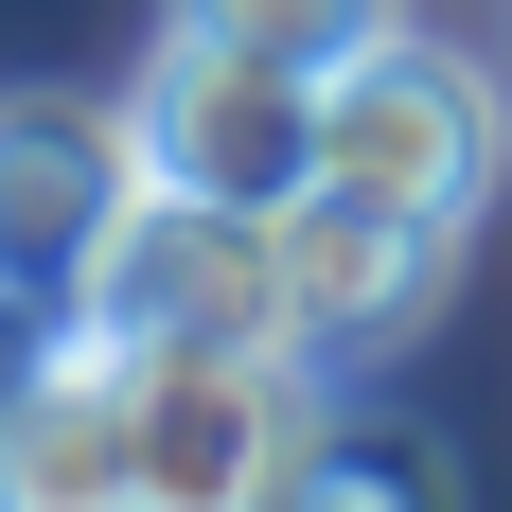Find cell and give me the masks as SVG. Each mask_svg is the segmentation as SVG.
<instances>
[{
  "label": "cell",
  "mask_w": 512,
  "mask_h": 512,
  "mask_svg": "<svg viewBox=\"0 0 512 512\" xmlns=\"http://www.w3.org/2000/svg\"><path fill=\"white\" fill-rule=\"evenodd\" d=\"M124 142H142V177H159V195L283 212V195L318 177V71L230 53V36H195V18H159L142 89H124Z\"/></svg>",
  "instance_id": "obj_3"
},
{
  "label": "cell",
  "mask_w": 512,
  "mask_h": 512,
  "mask_svg": "<svg viewBox=\"0 0 512 512\" xmlns=\"http://www.w3.org/2000/svg\"><path fill=\"white\" fill-rule=\"evenodd\" d=\"M265 248H283V354H301V371L407 354L424 301H442V230L389 212V195H354V177H301V195L265 212Z\"/></svg>",
  "instance_id": "obj_5"
},
{
  "label": "cell",
  "mask_w": 512,
  "mask_h": 512,
  "mask_svg": "<svg viewBox=\"0 0 512 512\" xmlns=\"http://www.w3.org/2000/svg\"><path fill=\"white\" fill-rule=\"evenodd\" d=\"M124 195H142L124 106H71V89L0 106V265H18V283H89V248L124 230Z\"/></svg>",
  "instance_id": "obj_6"
},
{
  "label": "cell",
  "mask_w": 512,
  "mask_h": 512,
  "mask_svg": "<svg viewBox=\"0 0 512 512\" xmlns=\"http://www.w3.org/2000/svg\"><path fill=\"white\" fill-rule=\"evenodd\" d=\"M318 177H354V195L424 212V230L460 248L477 212H495V177H512V89H495V53L424 36V18L354 36L336 71H318Z\"/></svg>",
  "instance_id": "obj_2"
},
{
  "label": "cell",
  "mask_w": 512,
  "mask_h": 512,
  "mask_svg": "<svg viewBox=\"0 0 512 512\" xmlns=\"http://www.w3.org/2000/svg\"><path fill=\"white\" fill-rule=\"evenodd\" d=\"M159 18H195V36H230V53H283V71H336V53L389 36L407 0H159Z\"/></svg>",
  "instance_id": "obj_7"
},
{
  "label": "cell",
  "mask_w": 512,
  "mask_h": 512,
  "mask_svg": "<svg viewBox=\"0 0 512 512\" xmlns=\"http://www.w3.org/2000/svg\"><path fill=\"white\" fill-rule=\"evenodd\" d=\"M89 336H195V354H283V248H265V212L230 195H124V230L89 248Z\"/></svg>",
  "instance_id": "obj_4"
},
{
  "label": "cell",
  "mask_w": 512,
  "mask_h": 512,
  "mask_svg": "<svg viewBox=\"0 0 512 512\" xmlns=\"http://www.w3.org/2000/svg\"><path fill=\"white\" fill-rule=\"evenodd\" d=\"M71 336H89V301H71V283H18V265H0V477H18V424L53 407Z\"/></svg>",
  "instance_id": "obj_8"
},
{
  "label": "cell",
  "mask_w": 512,
  "mask_h": 512,
  "mask_svg": "<svg viewBox=\"0 0 512 512\" xmlns=\"http://www.w3.org/2000/svg\"><path fill=\"white\" fill-rule=\"evenodd\" d=\"M36 512H248L318 495V371L301 354H195V336H71L53 407L18 424Z\"/></svg>",
  "instance_id": "obj_1"
}]
</instances>
